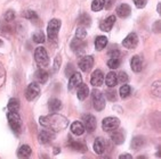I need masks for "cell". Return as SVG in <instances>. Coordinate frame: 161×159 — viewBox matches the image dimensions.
Returning <instances> with one entry per match:
<instances>
[{
    "mask_svg": "<svg viewBox=\"0 0 161 159\" xmlns=\"http://www.w3.org/2000/svg\"><path fill=\"white\" fill-rule=\"evenodd\" d=\"M49 109L53 111V113H56V111H58V110H61V108H62V102L58 100V99H50L49 100Z\"/></svg>",
    "mask_w": 161,
    "mask_h": 159,
    "instance_id": "f546056e",
    "label": "cell"
},
{
    "mask_svg": "<svg viewBox=\"0 0 161 159\" xmlns=\"http://www.w3.org/2000/svg\"><path fill=\"white\" fill-rule=\"evenodd\" d=\"M32 39H33V41L36 43H43L45 40H46V35L43 34L42 31H37V32L33 34Z\"/></svg>",
    "mask_w": 161,
    "mask_h": 159,
    "instance_id": "1f68e13d",
    "label": "cell"
},
{
    "mask_svg": "<svg viewBox=\"0 0 161 159\" xmlns=\"http://www.w3.org/2000/svg\"><path fill=\"white\" fill-rule=\"evenodd\" d=\"M118 83V79H117V74L115 72H110L106 74L105 76V84L108 88H114Z\"/></svg>",
    "mask_w": 161,
    "mask_h": 159,
    "instance_id": "ffe728a7",
    "label": "cell"
},
{
    "mask_svg": "<svg viewBox=\"0 0 161 159\" xmlns=\"http://www.w3.org/2000/svg\"><path fill=\"white\" fill-rule=\"evenodd\" d=\"M59 28H61V21H58V19L54 18L48 23L47 34H48V38H49L50 41H56L57 40Z\"/></svg>",
    "mask_w": 161,
    "mask_h": 159,
    "instance_id": "5b68a950",
    "label": "cell"
},
{
    "mask_svg": "<svg viewBox=\"0 0 161 159\" xmlns=\"http://www.w3.org/2000/svg\"><path fill=\"white\" fill-rule=\"evenodd\" d=\"M114 23H115V16L111 15L99 24V28L102 31H104V32H110L112 30V28H113Z\"/></svg>",
    "mask_w": 161,
    "mask_h": 159,
    "instance_id": "5bb4252c",
    "label": "cell"
},
{
    "mask_svg": "<svg viewBox=\"0 0 161 159\" xmlns=\"http://www.w3.org/2000/svg\"><path fill=\"white\" fill-rule=\"evenodd\" d=\"M56 138V134L55 132L52 131V130H42V131L39 133L38 135V141L40 142L41 144H47L52 142L53 140H55Z\"/></svg>",
    "mask_w": 161,
    "mask_h": 159,
    "instance_id": "9c48e42d",
    "label": "cell"
},
{
    "mask_svg": "<svg viewBox=\"0 0 161 159\" xmlns=\"http://www.w3.org/2000/svg\"><path fill=\"white\" fill-rule=\"evenodd\" d=\"M106 44H108V38L106 37L99 35V37H97L96 39H95V48H96V50H98V51L104 49L106 47Z\"/></svg>",
    "mask_w": 161,
    "mask_h": 159,
    "instance_id": "cb8c5ba5",
    "label": "cell"
},
{
    "mask_svg": "<svg viewBox=\"0 0 161 159\" xmlns=\"http://www.w3.org/2000/svg\"><path fill=\"white\" fill-rule=\"evenodd\" d=\"M73 73H75V69H73V65L69 64L68 66H66V69H65V74H66V76L70 77Z\"/></svg>",
    "mask_w": 161,
    "mask_h": 159,
    "instance_id": "b9f144b4",
    "label": "cell"
},
{
    "mask_svg": "<svg viewBox=\"0 0 161 159\" xmlns=\"http://www.w3.org/2000/svg\"><path fill=\"white\" fill-rule=\"evenodd\" d=\"M7 119H8L10 129L15 132L16 134H19L22 132V121L19 114L14 113V111H9L7 114Z\"/></svg>",
    "mask_w": 161,
    "mask_h": 159,
    "instance_id": "3957f363",
    "label": "cell"
},
{
    "mask_svg": "<svg viewBox=\"0 0 161 159\" xmlns=\"http://www.w3.org/2000/svg\"><path fill=\"white\" fill-rule=\"evenodd\" d=\"M104 82V75H103L102 70L96 69L95 72H93L92 77H90V83L94 86H101Z\"/></svg>",
    "mask_w": 161,
    "mask_h": 159,
    "instance_id": "4fadbf2b",
    "label": "cell"
},
{
    "mask_svg": "<svg viewBox=\"0 0 161 159\" xmlns=\"http://www.w3.org/2000/svg\"><path fill=\"white\" fill-rule=\"evenodd\" d=\"M89 95V88L87 86V84H84V83H80L78 85V90H77V97L79 100H85V99L88 97Z\"/></svg>",
    "mask_w": 161,
    "mask_h": 159,
    "instance_id": "ac0fdd59",
    "label": "cell"
},
{
    "mask_svg": "<svg viewBox=\"0 0 161 159\" xmlns=\"http://www.w3.org/2000/svg\"><path fill=\"white\" fill-rule=\"evenodd\" d=\"M92 101H93V106L97 111H101L105 108V98L103 93L99 90L94 89L92 91Z\"/></svg>",
    "mask_w": 161,
    "mask_h": 159,
    "instance_id": "277c9868",
    "label": "cell"
},
{
    "mask_svg": "<svg viewBox=\"0 0 161 159\" xmlns=\"http://www.w3.org/2000/svg\"><path fill=\"white\" fill-rule=\"evenodd\" d=\"M144 144H145V139L143 138V136H135L131 141V147H133L134 150H140L144 147Z\"/></svg>",
    "mask_w": 161,
    "mask_h": 159,
    "instance_id": "d4e9b609",
    "label": "cell"
},
{
    "mask_svg": "<svg viewBox=\"0 0 161 159\" xmlns=\"http://www.w3.org/2000/svg\"><path fill=\"white\" fill-rule=\"evenodd\" d=\"M110 138H111L112 142L114 144H121L124 143L125 141V133L124 131H117V129H115L113 131H111Z\"/></svg>",
    "mask_w": 161,
    "mask_h": 159,
    "instance_id": "2e32d148",
    "label": "cell"
},
{
    "mask_svg": "<svg viewBox=\"0 0 161 159\" xmlns=\"http://www.w3.org/2000/svg\"><path fill=\"white\" fill-rule=\"evenodd\" d=\"M59 66H61V57L57 56L55 59V63H54V72H56V70L58 69Z\"/></svg>",
    "mask_w": 161,
    "mask_h": 159,
    "instance_id": "ee69618b",
    "label": "cell"
},
{
    "mask_svg": "<svg viewBox=\"0 0 161 159\" xmlns=\"http://www.w3.org/2000/svg\"><path fill=\"white\" fill-rule=\"evenodd\" d=\"M68 146L71 149L75 150V151H79V152H86L87 151V147L85 144L80 143V142H77V141H73L71 139H70V142H69Z\"/></svg>",
    "mask_w": 161,
    "mask_h": 159,
    "instance_id": "603a6c76",
    "label": "cell"
},
{
    "mask_svg": "<svg viewBox=\"0 0 161 159\" xmlns=\"http://www.w3.org/2000/svg\"><path fill=\"white\" fill-rule=\"evenodd\" d=\"M152 93H154L155 97H160V82L159 81L153 83V85H152Z\"/></svg>",
    "mask_w": 161,
    "mask_h": 159,
    "instance_id": "74e56055",
    "label": "cell"
},
{
    "mask_svg": "<svg viewBox=\"0 0 161 159\" xmlns=\"http://www.w3.org/2000/svg\"><path fill=\"white\" fill-rule=\"evenodd\" d=\"M94 151L97 155H102L104 152V140L102 138H97L94 142Z\"/></svg>",
    "mask_w": 161,
    "mask_h": 159,
    "instance_id": "4316f807",
    "label": "cell"
},
{
    "mask_svg": "<svg viewBox=\"0 0 161 159\" xmlns=\"http://www.w3.org/2000/svg\"><path fill=\"white\" fill-rule=\"evenodd\" d=\"M82 82V77H81V74L78 73V72H75V73L72 74L71 76H70V80H69V90L71 91L73 90L75 88H77L80 83Z\"/></svg>",
    "mask_w": 161,
    "mask_h": 159,
    "instance_id": "9a60e30c",
    "label": "cell"
},
{
    "mask_svg": "<svg viewBox=\"0 0 161 159\" xmlns=\"http://www.w3.org/2000/svg\"><path fill=\"white\" fill-rule=\"evenodd\" d=\"M94 65V58L92 56H85L79 60V67L82 72L87 73V72H89L92 69Z\"/></svg>",
    "mask_w": 161,
    "mask_h": 159,
    "instance_id": "8fae6325",
    "label": "cell"
},
{
    "mask_svg": "<svg viewBox=\"0 0 161 159\" xmlns=\"http://www.w3.org/2000/svg\"><path fill=\"white\" fill-rule=\"evenodd\" d=\"M82 125H84L85 130H87L88 133H93L96 130V118L90 115V114H85L82 116Z\"/></svg>",
    "mask_w": 161,
    "mask_h": 159,
    "instance_id": "ba28073f",
    "label": "cell"
},
{
    "mask_svg": "<svg viewBox=\"0 0 161 159\" xmlns=\"http://www.w3.org/2000/svg\"><path fill=\"white\" fill-rule=\"evenodd\" d=\"M34 77H36V81H37L38 83L43 84V83H46L47 80H48V73H47L43 68H39V69L36 72V74H34Z\"/></svg>",
    "mask_w": 161,
    "mask_h": 159,
    "instance_id": "44dd1931",
    "label": "cell"
},
{
    "mask_svg": "<svg viewBox=\"0 0 161 159\" xmlns=\"http://www.w3.org/2000/svg\"><path fill=\"white\" fill-rule=\"evenodd\" d=\"M71 132L75 135H82L84 134L85 127H84V125H82V123L78 122V121H75V122L72 123L71 124Z\"/></svg>",
    "mask_w": 161,
    "mask_h": 159,
    "instance_id": "7402d4cb",
    "label": "cell"
},
{
    "mask_svg": "<svg viewBox=\"0 0 161 159\" xmlns=\"http://www.w3.org/2000/svg\"><path fill=\"white\" fill-rule=\"evenodd\" d=\"M40 125L48 130L56 132L63 131L69 125V121L66 117L62 116L61 114H50L48 116H42L39 119Z\"/></svg>",
    "mask_w": 161,
    "mask_h": 159,
    "instance_id": "6da1fadb",
    "label": "cell"
},
{
    "mask_svg": "<svg viewBox=\"0 0 161 159\" xmlns=\"http://www.w3.org/2000/svg\"><path fill=\"white\" fill-rule=\"evenodd\" d=\"M138 44V37L136 33H129L122 41V46L127 49H135Z\"/></svg>",
    "mask_w": 161,
    "mask_h": 159,
    "instance_id": "30bf717a",
    "label": "cell"
},
{
    "mask_svg": "<svg viewBox=\"0 0 161 159\" xmlns=\"http://www.w3.org/2000/svg\"><path fill=\"white\" fill-rule=\"evenodd\" d=\"M147 3V0H134V3L136 5L137 8H144Z\"/></svg>",
    "mask_w": 161,
    "mask_h": 159,
    "instance_id": "60d3db41",
    "label": "cell"
},
{
    "mask_svg": "<svg viewBox=\"0 0 161 159\" xmlns=\"http://www.w3.org/2000/svg\"><path fill=\"white\" fill-rule=\"evenodd\" d=\"M119 92H120L121 98H127L128 95H130V92H131V89H130V86L128 85V84L125 83V84H122V86L120 88Z\"/></svg>",
    "mask_w": 161,
    "mask_h": 159,
    "instance_id": "836d02e7",
    "label": "cell"
},
{
    "mask_svg": "<svg viewBox=\"0 0 161 159\" xmlns=\"http://www.w3.org/2000/svg\"><path fill=\"white\" fill-rule=\"evenodd\" d=\"M119 125H120V121L117 117H106L102 122V127L105 132H111L118 129Z\"/></svg>",
    "mask_w": 161,
    "mask_h": 159,
    "instance_id": "52a82bcc",
    "label": "cell"
},
{
    "mask_svg": "<svg viewBox=\"0 0 161 159\" xmlns=\"http://www.w3.org/2000/svg\"><path fill=\"white\" fill-rule=\"evenodd\" d=\"M105 95H106V98H108V100H111V101L117 100V92H115L114 88H110V89L105 92Z\"/></svg>",
    "mask_w": 161,
    "mask_h": 159,
    "instance_id": "8d00e7d4",
    "label": "cell"
},
{
    "mask_svg": "<svg viewBox=\"0 0 161 159\" xmlns=\"http://www.w3.org/2000/svg\"><path fill=\"white\" fill-rule=\"evenodd\" d=\"M104 3L105 0H94L92 3V10L93 12H99L104 8Z\"/></svg>",
    "mask_w": 161,
    "mask_h": 159,
    "instance_id": "4dcf8cb0",
    "label": "cell"
},
{
    "mask_svg": "<svg viewBox=\"0 0 161 159\" xmlns=\"http://www.w3.org/2000/svg\"><path fill=\"white\" fill-rule=\"evenodd\" d=\"M90 23H92V19H90V16L88 14H81L79 16V18H78V24L80 25V26H89Z\"/></svg>",
    "mask_w": 161,
    "mask_h": 159,
    "instance_id": "f1b7e54d",
    "label": "cell"
},
{
    "mask_svg": "<svg viewBox=\"0 0 161 159\" xmlns=\"http://www.w3.org/2000/svg\"><path fill=\"white\" fill-rule=\"evenodd\" d=\"M86 47H87V43L81 39H77V38H75V39L71 42V49L73 50L77 55L84 54Z\"/></svg>",
    "mask_w": 161,
    "mask_h": 159,
    "instance_id": "7c38bea8",
    "label": "cell"
},
{
    "mask_svg": "<svg viewBox=\"0 0 161 159\" xmlns=\"http://www.w3.org/2000/svg\"><path fill=\"white\" fill-rule=\"evenodd\" d=\"M115 0H105V3H104V7H105V9H111L113 5H114Z\"/></svg>",
    "mask_w": 161,
    "mask_h": 159,
    "instance_id": "7bdbcfd3",
    "label": "cell"
},
{
    "mask_svg": "<svg viewBox=\"0 0 161 159\" xmlns=\"http://www.w3.org/2000/svg\"><path fill=\"white\" fill-rule=\"evenodd\" d=\"M14 18H15V12H14V10H8V12H6V14H5V19H6L7 22L14 21Z\"/></svg>",
    "mask_w": 161,
    "mask_h": 159,
    "instance_id": "ab89813d",
    "label": "cell"
},
{
    "mask_svg": "<svg viewBox=\"0 0 161 159\" xmlns=\"http://www.w3.org/2000/svg\"><path fill=\"white\" fill-rule=\"evenodd\" d=\"M40 93V85L38 82H32L29 84V86L26 88V91H25V98L26 100L32 101L37 98Z\"/></svg>",
    "mask_w": 161,
    "mask_h": 159,
    "instance_id": "8992f818",
    "label": "cell"
},
{
    "mask_svg": "<svg viewBox=\"0 0 161 159\" xmlns=\"http://www.w3.org/2000/svg\"><path fill=\"white\" fill-rule=\"evenodd\" d=\"M120 159H124V158H128V159H133V157H131V155H127V153H125V155H120V157H119Z\"/></svg>",
    "mask_w": 161,
    "mask_h": 159,
    "instance_id": "bcb514c9",
    "label": "cell"
},
{
    "mask_svg": "<svg viewBox=\"0 0 161 159\" xmlns=\"http://www.w3.org/2000/svg\"><path fill=\"white\" fill-rule=\"evenodd\" d=\"M108 55L111 56V57H119V51L117 49H115L114 51H113V50H110V51H108Z\"/></svg>",
    "mask_w": 161,
    "mask_h": 159,
    "instance_id": "f6af8a7d",
    "label": "cell"
},
{
    "mask_svg": "<svg viewBox=\"0 0 161 159\" xmlns=\"http://www.w3.org/2000/svg\"><path fill=\"white\" fill-rule=\"evenodd\" d=\"M108 68H111V69L118 68L119 66H120V59H119V57H111L108 61Z\"/></svg>",
    "mask_w": 161,
    "mask_h": 159,
    "instance_id": "d6a6232c",
    "label": "cell"
},
{
    "mask_svg": "<svg viewBox=\"0 0 161 159\" xmlns=\"http://www.w3.org/2000/svg\"><path fill=\"white\" fill-rule=\"evenodd\" d=\"M3 46V41H1V40H0V47Z\"/></svg>",
    "mask_w": 161,
    "mask_h": 159,
    "instance_id": "c3c4849f",
    "label": "cell"
},
{
    "mask_svg": "<svg viewBox=\"0 0 161 159\" xmlns=\"http://www.w3.org/2000/svg\"><path fill=\"white\" fill-rule=\"evenodd\" d=\"M54 150H55V151H54V153H55V155H56V153L59 152V149H58V148H54Z\"/></svg>",
    "mask_w": 161,
    "mask_h": 159,
    "instance_id": "7dc6e473",
    "label": "cell"
},
{
    "mask_svg": "<svg viewBox=\"0 0 161 159\" xmlns=\"http://www.w3.org/2000/svg\"><path fill=\"white\" fill-rule=\"evenodd\" d=\"M117 79H118V82H121V83H126L128 82V75L127 73H125V72H120V73L117 75Z\"/></svg>",
    "mask_w": 161,
    "mask_h": 159,
    "instance_id": "f35d334b",
    "label": "cell"
},
{
    "mask_svg": "<svg viewBox=\"0 0 161 159\" xmlns=\"http://www.w3.org/2000/svg\"><path fill=\"white\" fill-rule=\"evenodd\" d=\"M87 37V31L84 26H79L75 31V38L77 39H81V40H85V38Z\"/></svg>",
    "mask_w": 161,
    "mask_h": 159,
    "instance_id": "e575fe53",
    "label": "cell"
},
{
    "mask_svg": "<svg viewBox=\"0 0 161 159\" xmlns=\"http://www.w3.org/2000/svg\"><path fill=\"white\" fill-rule=\"evenodd\" d=\"M7 108L9 111H14V113H17L19 110V99L12 98L8 101V105H7Z\"/></svg>",
    "mask_w": 161,
    "mask_h": 159,
    "instance_id": "83f0119b",
    "label": "cell"
},
{
    "mask_svg": "<svg viewBox=\"0 0 161 159\" xmlns=\"http://www.w3.org/2000/svg\"><path fill=\"white\" fill-rule=\"evenodd\" d=\"M22 16L24 17V18H28L30 21H33V19H38V14L33 10H26L22 14Z\"/></svg>",
    "mask_w": 161,
    "mask_h": 159,
    "instance_id": "d590c367",
    "label": "cell"
},
{
    "mask_svg": "<svg viewBox=\"0 0 161 159\" xmlns=\"http://www.w3.org/2000/svg\"><path fill=\"white\" fill-rule=\"evenodd\" d=\"M34 59H36V63L40 68H45L49 65L48 54H47L46 49L42 47H38L37 49L34 50Z\"/></svg>",
    "mask_w": 161,
    "mask_h": 159,
    "instance_id": "7a4b0ae2",
    "label": "cell"
},
{
    "mask_svg": "<svg viewBox=\"0 0 161 159\" xmlns=\"http://www.w3.org/2000/svg\"><path fill=\"white\" fill-rule=\"evenodd\" d=\"M130 13H131V8L129 7V5L127 3H121L117 7V15L121 18H126L128 16L130 15Z\"/></svg>",
    "mask_w": 161,
    "mask_h": 159,
    "instance_id": "e0dca14e",
    "label": "cell"
},
{
    "mask_svg": "<svg viewBox=\"0 0 161 159\" xmlns=\"http://www.w3.org/2000/svg\"><path fill=\"white\" fill-rule=\"evenodd\" d=\"M31 152H32L31 148L29 147V146H26V144H24V146H22L19 149L17 156H19V158H29V157L31 156Z\"/></svg>",
    "mask_w": 161,
    "mask_h": 159,
    "instance_id": "484cf974",
    "label": "cell"
},
{
    "mask_svg": "<svg viewBox=\"0 0 161 159\" xmlns=\"http://www.w3.org/2000/svg\"><path fill=\"white\" fill-rule=\"evenodd\" d=\"M130 67L134 72H136V73H140L141 70H142L143 67V61L142 59L138 57V56H134L133 58L130 59Z\"/></svg>",
    "mask_w": 161,
    "mask_h": 159,
    "instance_id": "d6986e66",
    "label": "cell"
}]
</instances>
